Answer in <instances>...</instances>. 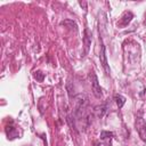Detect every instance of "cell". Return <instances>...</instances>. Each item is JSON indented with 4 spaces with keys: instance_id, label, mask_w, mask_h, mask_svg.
I'll return each mask as SVG.
<instances>
[{
    "instance_id": "obj_11",
    "label": "cell",
    "mask_w": 146,
    "mask_h": 146,
    "mask_svg": "<svg viewBox=\"0 0 146 146\" xmlns=\"http://www.w3.org/2000/svg\"><path fill=\"white\" fill-rule=\"evenodd\" d=\"M144 24L146 25V15H145V21H144Z\"/></svg>"
},
{
    "instance_id": "obj_9",
    "label": "cell",
    "mask_w": 146,
    "mask_h": 146,
    "mask_svg": "<svg viewBox=\"0 0 146 146\" xmlns=\"http://www.w3.org/2000/svg\"><path fill=\"white\" fill-rule=\"evenodd\" d=\"M34 78L36 79V81L42 82V81H43V79H44V74H43L41 71H38V72H35V73H34Z\"/></svg>"
},
{
    "instance_id": "obj_4",
    "label": "cell",
    "mask_w": 146,
    "mask_h": 146,
    "mask_svg": "<svg viewBox=\"0 0 146 146\" xmlns=\"http://www.w3.org/2000/svg\"><path fill=\"white\" fill-rule=\"evenodd\" d=\"M133 18V14L131 13V11H124L123 14H122V16L120 17V22L117 23L120 26H127L130 22H131V19Z\"/></svg>"
},
{
    "instance_id": "obj_8",
    "label": "cell",
    "mask_w": 146,
    "mask_h": 146,
    "mask_svg": "<svg viewBox=\"0 0 146 146\" xmlns=\"http://www.w3.org/2000/svg\"><path fill=\"white\" fill-rule=\"evenodd\" d=\"M112 137H113V132H111V131H105V130H103V131L100 132V139H102V140L111 139Z\"/></svg>"
},
{
    "instance_id": "obj_7",
    "label": "cell",
    "mask_w": 146,
    "mask_h": 146,
    "mask_svg": "<svg viewBox=\"0 0 146 146\" xmlns=\"http://www.w3.org/2000/svg\"><path fill=\"white\" fill-rule=\"evenodd\" d=\"M6 132H7L8 138H10V139H13V138H15V137L18 136V132H17V130L14 127H7Z\"/></svg>"
},
{
    "instance_id": "obj_5",
    "label": "cell",
    "mask_w": 146,
    "mask_h": 146,
    "mask_svg": "<svg viewBox=\"0 0 146 146\" xmlns=\"http://www.w3.org/2000/svg\"><path fill=\"white\" fill-rule=\"evenodd\" d=\"M83 42H84V50H86V52H88V50H89V46L91 44V35L89 34V31H88L87 29L84 30Z\"/></svg>"
},
{
    "instance_id": "obj_10",
    "label": "cell",
    "mask_w": 146,
    "mask_h": 146,
    "mask_svg": "<svg viewBox=\"0 0 146 146\" xmlns=\"http://www.w3.org/2000/svg\"><path fill=\"white\" fill-rule=\"evenodd\" d=\"M79 3H80V6H81V7H82V6H83V8H84V9H86V8H87V2H82V1H80V2H79Z\"/></svg>"
},
{
    "instance_id": "obj_3",
    "label": "cell",
    "mask_w": 146,
    "mask_h": 146,
    "mask_svg": "<svg viewBox=\"0 0 146 146\" xmlns=\"http://www.w3.org/2000/svg\"><path fill=\"white\" fill-rule=\"evenodd\" d=\"M99 60L100 64L103 65V68L107 75H110V66L107 64V58H106V52H105V46L102 43L100 44V52H99Z\"/></svg>"
},
{
    "instance_id": "obj_1",
    "label": "cell",
    "mask_w": 146,
    "mask_h": 146,
    "mask_svg": "<svg viewBox=\"0 0 146 146\" xmlns=\"http://www.w3.org/2000/svg\"><path fill=\"white\" fill-rule=\"evenodd\" d=\"M136 130L143 141H146V122L143 117H137L135 121Z\"/></svg>"
},
{
    "instance_id": "obj_6",
    "label": "cell",
    "mask_w": 146,
    "mask_h": 146,
    "mask_svg": "<svg viewBox=\"0 0 146 146\" xmlns=\"http://www.w3.org/2000/svg\"><path fill=\"white\" fill-rule=\"evenodd\" d=\"M114 100H115V103H116L119 108H122L123 105L125 104V97L122 96V95H119V94L114 95Z\"/></svg>"
},
{
    "instance_id": "obj_2",
    "label": "cell",
    "mask_w": 146,
    "mask_h": 146,
    "mask_svg": "<svg viewBox=\"0 0 146 146\" xmlns=\"http://www.w3.org/2000/svg\"><path fill=\"white\" fill-rule=\"evenodd\" d=\"M90 81H91V89H92V92L95 95V97L97 98H100L102 97V88L99 86V82H98V79H97V75L91 72L90 73Z\"/></svg>"
}]
</instances>
